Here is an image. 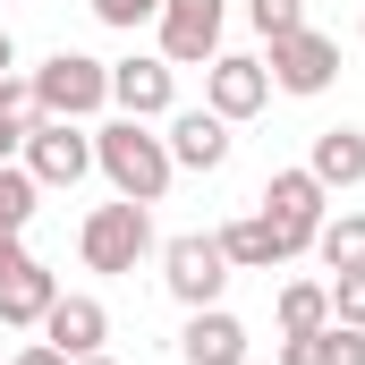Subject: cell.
Returning a JSON list of instances; mask_svg holds the SVG:
<instances>
[{"instance_id":"cell-27","label":"cell","mask_w":365,"mask_h":365,"mask_svg":"<svg viewBox=\"0 0 365 365\" xmlns=\"http://www.w3.org/2000/svg\"><path fill=\"white\" fill-rule=\"evenodd\" d=\"M9 68H17V43H9V26H0V77H9Z\"/></svg>"},{"instance_id":"cell-4","label":"cell","mask_w":365,"mask_h":365,"mask_svg":"<svg viewBox=\"0 0 365 365\" xmlns=\"http://www.w3.org/2000/svg\"><path fill=\"white\" fill-rule=\"evenodd\" d=\"M255 212L280 230V247H289V255H306V247H314V230L331 221V187L314 179V170H272L264 195H255Z\"/></svg>"},{"instance_id":"cell-19","label":"cell","mask_w":365,"mask_h":365,"mask_svg":"<svg viewBox=\"0 0 365 365\" xmlns=\"http://www.w3.org/2000/svg\"><path fill=\"white\" fill-rule=\"evenodd\" d=\"M314 255H323V272H365V212L323 221V230H314Z\"/></svg>"},{"instance_id":"cell-21","label":"cell","mask_w":365,"mask_h":365,"mask_svg":"<svg viewBox=\"0 0 365 365\" xmlns=\"http://www.w3.org/2000/svg\"><path fill=\"white\" fill-rule=\"evenodd\" d=\"M26 119H34V86L26 77H0V162L26 153Z\"/></svg>"},{"instance_id":"cell-29","label":"cell","mask_w":365,"mask_h":365,"mask_svg":"<svg viewBox=\"0 0 365 365\" xmlns=\"http://www.w3.org/2000/svg\"><path fill=\"white\" fill-rule=\"evenodd\" d=\"M357 34H365V9H357Z\"/></svg>"},{"instance_id":"cell-26","label":"cell","mask_w":365,"mask_h":365,"mask_svg":"<svg viewBox=\"0 0 365 365\" xmlns=\"http://www.w3.org/2000/svg\"><path fill=\"white\" fill-rule=\"evenodd\" d=\"M17 365H68V357H60L51 340H26V349H17Z\"/></svg>"},{"instance_id":"cell-18","label":"cell","mask_w":365,"mask_h":365,"mask_svg":"<svg viewBox=\"0 0 365 365\" xmlns=\"http://www.w3.org/2000/svg\"><path fill=\"white\" fill-rule=\"evenodd\" d=\"M331 323V280H289L280 289V340H306Z\"/></svg>"},{"instance_id":"cell-22","label":"cell","mask_w":365,"mask_h":365,"mask_svg":"<svg viewBox=\"0 0 365 365\" xmlns=\"http://www.w3.org/2000/svg\"><path fill=\"white\" fill-rule=\"evenodd\" d=\"M247 17H255V34L272 43V34H297V26H306V0H247Z\"/></svg>"},{"instance_id":"cell-23","label":"cell","mask_w":365,"mask_h":365,"mask_svg":"<svg viewBox=\"0 0 365 365\" xmlns=\"http://www.w3.org/2000/svg\"><path fill=\"white\" fill-rule=\"evenodd\" d=\"M93 17H102L110 34H136V26H153V17H162V0H93Z\"/></svg>"},{"instance_id":"cell-7","label":"cell","mask_w":365,"mask_h":365,"mask_svg":"<svg viewBox=\"0 0 365 365\" xmlns=\"http://www.w3.org/2000/svg\"><path fill=\"white\" fill-rule=\"evenodd\" d=\"M26 170H34V187H77L93 170V128H77V119H26V153H17Z\"/></svg>"},{"instance_id":"cell-8","label":"cell","mask_w":365,"mask_h":365,"mask_svg":"<svg viewBox=\"0 0 365 365\" xmlns=\"http://www.w3.org/2000/svg\"><path fill=\"white\" fill-rule=\"evenodd\" d=\"M221 26H230V0H162V17H153L162 60L170 68H204L221 51Z\"/></svg>"},{"instance_id":"cell-5","label":"cell","mask_w":365,"mask_h":365,"mask_svg":"<svg viewBox=\"0 0 365 365\" xmlns=\"http://www.w3.org/2000/svg\"><path fill=\"white\" fill-rule=\"evenodd\" d=\"M162 289L179 297L187 314H195V306H221V289H230V255H221V238H212V230H179V238L162 247Z\"/></svg>"},{"instance_id":"cell-25","label":"cell","mask_w":365,"mask_h":365,"mask_svg":"<svg viewBox=\"0 0 365 365\" xmlns=\"http://www.w3.org/2000/svg\"><path fill=\"white\" fill-rule=\"evenodd\" d=\"M26 264H34V255H26V238H0V280H9V272H26Z\"/></svg>"},{"instance_id":"cell-15","label":"cell","mask_w":365,"mask_h":365,"mask_svg":"<svg viewBox=\"0 0 365 365\" xmlns=\"http://www.w3.org/2000/svg\"><path fill=\"white\" fill-rule=\"evenodd\" d=\"M51 297H60L51 264H26V272H9V280H0V323H9V331H43Z\"/></svg>"},{"instance_id":"cell-3","label":"cell","mask_w":365,"mask_h":365,"mask_svg":"<svg viewBox=\"0 0 365 365\" xmlns=\"http://www.w3.org/2000/svg\"><path fill=\"white\" fill-rule=\"evenodd\" d=\"M26 86H34V110H43V119H77V128H86L93 110L110 102V60H93V51H51Z\"/></svg>"},{"instance_id":"cell-10","label":"cell","mask_w":365,"mask_h":365,"mask_svg":"<svg viewBox=\"0 0 365 365\" xmlns=\"http://www.w3.org/2000/svg\"><path fill=\"white\" fill-rule=\"evenodd\" d=\"M110 102H119V119H170V110H179V68H170L162 51L110 60Z\"/></svg>"},{"instance_id":"cell-28","label":"cell","mask_w":365,"mask_h":365,"mask_svg":"<svg viewBox=\"0 0 365 365\" xmlns=\"http://www.w3.org/2000/svg\"><path fill=\"white\" fill-rule=\"evenodd\" d=\"M77 365H119V357H110V349H93V357H77Z\"/></svg>"},{"instance_id":"cell-17","label":"cell","mask_w":365,"mask_h":365,"mask_svg":"<svg viewBox=\"0 0 365 365\" xmlns=\"http://www.w3.org/2000/svg\"><path fill=\"white\" fill-rule=\"evenodd\" d=\"M280 365H365V331L357 323H323L306 340H280Z\"/></svg>"},{"instance_id":"cell-24","label":"cell","mask_w":365,"mask_h":365,"mask_svg":"<svg viewBox=\"0 0 365 365\" xmlns=\"http://www.w3.org/2000/svg\"><path fill=\"white\" fill-rule=\"evenodd\" d=\"M331 323L365 331V272H331Z\"/></svg>"},{"instance_id":"cell-20","label":"cell","mask_w":365,"mask_h":365,"mask_svg":"<svg viewBox=\"0 0 365 365\" xmlns=\"http://www.w3.org/2000/svg\"><path fill=\"white\" fill-rule=\"evenodd\" d=\"M34 204H43V187H34V170H26V162H0V238H26Z\"/></svg>"},{"instance_id":"cell-14","label":"cell","mask_w":365,"mask_h":365,"mask_svg":"<svg viewBox=\"0 0 365 365\" xmlns=\"http://www.w3.org/2000/svg\"><path fill=\"white\" fill-rule=\"evenodd\" d=\"M212 238H221V255H230V272H280V264H297V255L280 247V230L264 221V212H238V221H221Z\"/></svg>"},{"instance_id":"cell-9","label":"cell","mask_w":365,"mask_h":365,"mask_svg":"<svg viewBox=\"0 0 365 365\" xmlns=\"http://www.w3.org/2000/svg\"><path fill=\"white\" fill-rule=\"evenodd\" d=\"M264 102H272V68H264L255 51H212V60H204V110H221V119L238 128V119H255Z\"/></svg>"},{"instance_id":"cell-16","label":"cell","mask_w":365,"mask_h":365,"mask_svg":"<svg viewBox=\"0 0 365 365\" xmlns=\"http://www.w3.org/2000/svg\"><path fill=\"white\" fill-rule=\"evenodd\" d=\"M306 170L331 187V195H340V187H365V128H323L314 153H306Z\"/></svg>"},{"instance_id":"cell-2","label":"cell","mask_w":365,"mask_h":365,"mask_svg":"<svg viewBox=\"0 0 365 365\" xmlns=\"http://www.w3.org/2000/svg\"><path fill=\"white\" fill-rule=\"evenodd\" d=\"M77 255H86V272H136L153 255V204H128V195L93 204L77 230Z\"/></svg>"},{"instance_id":"cell-12","label":"cell","mask_w":365,"mask_h":365,"mask_svg":"<svg viewBox=\"0 0 365 365\" xmlns=\"http://www.w3.org/2000/svg\"><path fill=\"white\" fill-rule=\"evenodd\" d=\"M179 357L187 365H247V323L230 306H195L179 331Z\"/></svg>"},{"instance_id":"cell-1","label":"cell","mask_w":365,"mask_h":365,"mask_svg":"<svg viewBox=\"0 0 365 365\" xmlns=\"http://www.w3.org/2000/svg\"><path fill=\"white\" fill-rule=\"evenodd\" d=\"M93 170L110 179V195H128V204H162L170 179H179V162L153 136V119H102L93 128Z\"/></svg>"},{"instance_id":"cell-11","label":"cell","mask_w":365,"mask_h":365,"mask_svg":"<svg viewBox=\"0 0 365 365\" xmlns=\"http://www.w3.org/2000/svg\"><path fill=\"white\" fill-rule=\"evenodd\" d=\"M43 340H51L68 365L93 357V349L110 340V306H102V297H86V289H60V297H51V314H43Z\"/></svg>"},{"instance_id":"cell-6","label":"cell","mask_w":365,"mask_h":365,"mask_svg":"<svg viewBox=\"0 0 365 365\" xmlns=\"http://www.w3.org/2000/svg\"><path fill=\"white\" fill-rule=\"evenodd\" d=\"M264 68H272V93L314 102V93H331V77H340V43H331L323 26H297V34H272Z\"/></svg>"},{"instance_id":"cell-13","label":"cell","mask_w":365,"mask_h":365,"mask_svg":"<svg viewBox=\"0 0 365 365\" xmlns=\"http://www.w3.org/2000/svg\"><path fill=\"white\" fill-rule=\"evenodd\" d=\"M162 145H170L179 170H221L230 162V119L221 110H170V136Z\"/></svg>"}]
</instances>
